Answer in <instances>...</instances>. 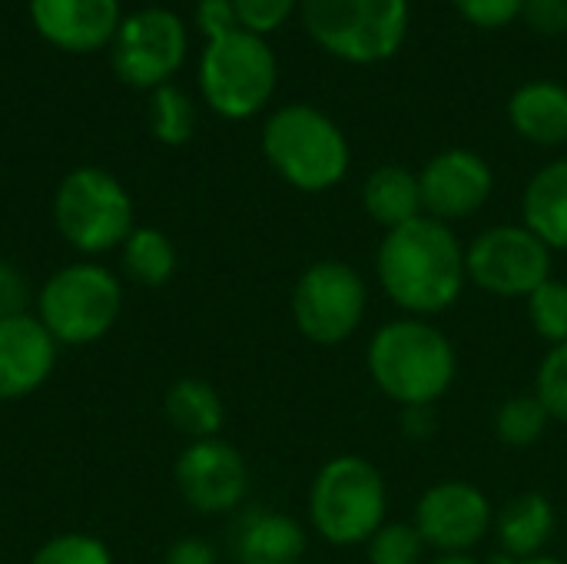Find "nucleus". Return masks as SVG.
Instances as JSON below:
<instances>
[{
  "label": "nucleus",
  "instance_id": "nucleus-32",
  "mask_svg": "<svg viewBox=\"0 0 567 564\" xmlns=\"http://www.w3.org/2000/svg\"><path fill=\"white\" fill-rule=\"evenodd\" d=\"M522 20L542 37L567 33V0H525Z\"/></svg>",
  "mask_w": 567,
  "mask_h": 564
},
{
  "label": "nucleus",
  "instance_id": "nucleus-27",
  "mask_svg": "<svg viewBox=\"0 0 567 564\" xmlns=\"http://www.w3.org/2000/svg\"><path fill=\"white\" fill-rule=\"evenodd\" d=\"M429 545L422 542L412 522H385L369 542L365 555L369 564H422Z\"/></svg>",
  "mask_w": 567,
  "mask_h": 564
},
{
  "label": "nucleus",
  "instance_id": "nucleus-29",
  "mask_svg": "<svg viewBox=\"0 0 567 564\" xmlns=\"http://www.w3.org/2000/svg\"><path fill=\"white\" fill-rule=\"evenodd\" d=\"M538 402L545 406V412L558 422H567V342L551 346L535 372V389Z\"/></svg>",
  "mask_w": 567,
  "mask_h": 564
},
{
  "label": "nucleus",
  "instance_id": "nucleus-21",
  "mask_svg": "<svg viewBox=\"0 0 567 564\" xmlns=\"http://www.w3.org/2000/svg\"><path fill=\"white\" fill-rule=\"evenodd\" d=\"M362 206H365L369 219L375 226H382L385 233L425 216L419 173H412L399 163L372 170L362 183Z\"/></svg>",
  "mask_w": 567,
  "mask_h": 564
},
{
  "label": "nucleus",
  "instance_id": "nucleus-9",
  "mask_svg": "<svg viewBox=\"0 0 567 564\" xmlns=\"http://www.w3.org/2000/svg\"><path fill=\"white\" fill-rule=\"evenodd\" d=\"M292 322L316 346H342L352 339L369 309V289L346 259H319L306 266L292 286Z\"/></svg>",
  "mask_w": 567,
  "mask_h": 564
},
{
  "label": "nucleus",
  "instance_id": "nucleus-25",
  "mask_svg": "<svg viewBox=\"0 0 567 564\" xmlns=\"http://www.w3.org/2000/svg\"><path fill=\"white\" fill-rule=\"evenodd\" d=\"M150 130L166 146H183L196 130V106L186 90L163 83L150 100Z\"/></svg>",
  "mask_w": 567,
  "mask_h": 564
},
{
  "label": "nucleus",
  "instance_id": "nucleus-2",
  "mask_svg": "<svg viewBox=\"0 0 567 564\" xmlns=\"http://www.w3.org/2000/svg\"><path fill=\"white\" fill-rule=\"evenodd\" d=\"M365 369L372 386L399 409L435 406L455 386L458 352L432 319L399 316L372 332Z\"/></svg>",
  "mask_w": 567,
  "mask_h": 564
},
{
  "label": "nucleus",
  "instance_id": "nucleus-1",
  "mask_svg": "<svg viewBox=\"0 0 567 564\" xmlns=\"http://www.w3.org/2000/svg\"><path fill=\"white\" fill-rule=\"evenodd\" d=\"M375 276L389 302L405 316L435 319L449 312L468 286L465 246L449 223L419 216L382 236Z\"/></svg>",
  "mask_w": 567,
  "mask_h": 564
},
{
  "label": "nucleus",
  "instance_id": "nucleus-18",
  "mask_svg": "<svg viewBox=\"0 0 567 564\" xmlns=\"http://www.w3.org/2000/svg\"><path fill=\"white\" fill-rule=\"evenodd\" d=\"M512 130L535 146L567 143V86L555 80H532L508 100Z\"/></svg>",
  "mask_w": 567,
  "mask_h": 564
},
{
  "label": "nucleus",
  "instance_id": "nucleus-11",
  "mask_svg": "<svg viewBox=\"0 0 567 564\" xmlns=\"http://www.w3.org/2000/svg\"><path fill=\"white\" fill-rule=\"evenodd\" d=\"M186 27L173 10L146 7L126 17L113 37V70L123 83L156 90L183 66Z\"/></svg>",
  "mask_w": 567,
  "mask_h": 564
},
{
  "label": "nucleus",
  "instance_id": "nucleus-37",
  "mask_svg": "<svg viewBox=\"0 0 567 564\" xmlns=\"http://www.w3.org/2000/svg\"><path fill=\"white\" fill-rule=\"evenodd\" d=\"M488 564H565L558 562V558H551V555H538V558H508V555H495V558H488Z\"/></svg>",
  "mask_w": 567,
  "mask_h": 564
},
{
  "label": "nucleus",
  "instance_id": "nucleus-33",
  "mask_svg": "<svg viewBox=\"0 0 567 564\" xmlns=\"http://www.w3.org/2000/svg\"><path fill=\"white\" fill-rule=\"evenodd\" d=\"M27 306H30V283H27V276L13 263L0 259V319L23 316Z\"/></svg>",
  "mask_w": 567,
  "mask_h": 564
},
{
  "label": "nucleus",
  "instance_id": "nucleus-24",
  "mask_svg": "<svg viewBox=\"0 0 567 564\" xmlns=\"http://www.w3.org/2000/svg\"><path fill=\"white\" fill-rule=\"evenodd\" d=\"M551 416L538 402L535 392H518L508 396L498 412H495V435L505 449H532L535 442L545 439Z\"/></svg>",
  "mask_w": 567,
  "mask_h": 564
},
{
  "label": "nucleus",
  "instance_id": "nucleus-10",
  "mask_svg": "<svg viewBox=\"0 0 567 564\" xmlns=\"http://www.w3.org/2000/svg\"><path fill=\"white\" fill-rule=\"evenodd\" d=\"M468 283L495 299H528L551 279V249L525 223H498L465 246Z\"/></svg>",
  "mask_w": 567,
  "mask_h": 564
},
{
  "label": "nucleus",
  "instance_id": "nucleus-30",
  "mask_svg": "<svg viewBox=\"0 0 567 564\" xmlns=\"http://www.w3.org/2000/svg\"><path fill=\"white\" fill-rule=\"evenodd\" d=\"M233 7H236L239 27L262 37V33L282 27L292 17V10L299 7V0H233Z\"/></svg>",
  "mask_w": 567,
  "mask_h": 564
},
{
  "label": "nucleus",
  "instance_id": "nucleus-8",
  "mask_svg": "<svg viewBox=\"0 0 567 564\" xmlns=\"http://www.w3.org/2000/svg\"><path fill=\"white\" fill-rule=\"evenodd\" d=\"M276 53L272 47L243 27L226 37H216L203 50L199 90L206 103L226 120L256 116L276 93Z\"/></svg>",
  "mask_w": 567,
  "mask_h": 564
},
{
  "label": "nucleus",
  "instance_id": "nucleus-14",
  "mask_svg": "<svg viewBox=\"0 0 567 564\" xmlns=\"http://www.w3.org/2000/svg\"><path fill=\"white\" fill-rule=\"evenodd\" d=\"M419 186H422V209L425 216L439 219V223H458L475 216L495 189V173L488 166V160L475 150H442L435 153L422 173H419Z\"/></svg>",
  "mask_w": 567,
  "mask_h": 564
},
{
  "label": "nucleus",
  "instance_id": "nucleus-35",
  "mask_svg": "<svg viewBox=\"0 0 567 564\" xmlns=\"http://www.w3.org/2000/svg\"><path fill=\"white\" fill-rule=\"evenodd\" d=\"M399 425L409 442H429L439 432V412H435V406H409V409H402Z\"/></svg>",
  "mask_w": 567,
  "mask_h": 564
},
{
  "label": "nucleus",
  "instance_id": "nucleus-38",
  "mask_svg": "<svg viewBox=\"0 0 567 564\" xmlns=\"http://www.w3.org/2000/svg\"><path fill=\"white\" fill-rule=\"evenodd\" d=\"M429 564H482L472 552H458V555H435Z\"/></svg>",
  "mask_w": 567,
  "mask_h": 564
},
{
  "label": "nucleus",
  "instance_id": "nucleus-5",
  "mask_svg": "<svg viewBox=\"0 0 567 564\" xmlns=\"http://www.w3.org/2000/svg\"><path fill=\"white\" fill-rule=\"evenodd\" d=\"M123 312V283L100 263L60 266L37 293V319L56 346L100 342Z\"/></svg>",
  "mask_w": 567,
  "mask_h": 564
},
{
  "label": "nucleus",
  "instance_id": "nucleus-20",
  "mask_svg": "<svg viewBox=\"0 0 567 564\" xmlns=\"http://www.w3.org/2000/svg\"><path fill=\"white\" fill-rule=\"evenodd\" d=\"M525 226L555 253H567V156L545 163L522 196Z\"/></svg>",
  "mask_w": 567,
  "mask_h": 564
},
{
  "label": "nucleus",
  "instance_id": "nucleus-6",
  "mask_svg": "<svg viewBox=\"0 0 567 564\" xmlns=\"http://www.w3.org/2000/svg\"><path fill=\"white\" fill-rule=\"evenodd\" d=\"M309 37L346 63H382L409 33V0H299Z\"/></svg>",
  "mask_w": 567,
  "mask_h": 564
},
{
  "label": "nucleus",
  "instance_id": "nucleus-23",
  "mask_svg": "<svg viewBox=\"0 0 567 564\" xmlns=\"http://www.w3.org/2000/svg\"><path fill=\"white\" fill-rule=\"evenodd\" d=\"M120 263H123V273L133 283H140L146 289H159L176 276L179 253H176L173 239L163 229L136 226L130 233V239L120 246Z\"/></svg>",
  "mask_w": 567,
  "mask_h": 564
},
{
  "label": "nucleus",
  "instance_id": "nucleus-22",
  "mask_svg": "<svg viewBox=\"0 0 567 564\" xmlns=\"http://www.w3.org/2000/svg\"><path fill=\"white\" fill-rule=\"evenodd\" d=\"M163 409H166L169 425L179 435H186L189 442L216 439L223 432V422H226L223 396L206 379H196V376L176 379L163 399Z\"/></svg>",
  "mask_w": 567,
  "mask_h": 564
},
{
  "label": "nucleus",
  "instance_id": "nucleus-17",
  "mask_svg": "<svg viewBox=\"0 0 567 564\" xmlns=\"http://www.w3.org/2000/svg\"><path fill=\"white\" fill-rule=\"evenodd\" d=\"M233 558L239 564H299L309 535L299 519L276 509H246L233 522Z\"/></svg>",
  "mask_w": 567,
  "mask_h": 564
},
{
  "label": "nucleus",
  "instance_id": "nucleus-31",
  "mask_svg": "<svg viewBox=\"0 0 567 564\" xmlns=\"http://www.w3.org/2000/svg\"><path fill=\"white\" fill-rule=\"evenodd\" d=\"M452 3L468 23H475L482 30H498L522 17L525 0H452Z\"/></svg>",
  "mask_w": 567,
  "mask_h": 564
},
{
  "label": "nucleus",
  "instance_id": "nucleus-15",
  "mask_svg": "<svg viewBox=\"0 0 567 564\" xmlns=\"http://www.w3.org/2000/svg\"><path fill=\"white\" fill-rule=\"evenodd\" d=\"M56 349L33 312L0 319V402H20L43 389L56 369Z\"/></svg>",
  "mask_w": 567,
  "mask_h": 564
},
{
  "label": "nucleus",
  "instance_id": "nucleus-28",
  "mask_svg": "<svg viewBox=\"0 0 567 564\" xmlns=\"http://www.w3.org/2000/svg\"><path fill=\"white\" fill-rule=\"evenodd\" d=\"M30 564H113L110 548L86 532H63L43 542Z\"/></svg>",
  "mask_w": 567,
  "mask_h": 564
},
{
  "label": "nucleus",
  "instance_id": "nucleus-7",
  "mask_svg": "<svg viewBox=\"0 0 567 564\" xmlns=\"http://www.w3.org/2000/svg\"><path fill=\"white\" fill-rule=\"evenodd\" d=\"M53 223L83 256L120 249L136 229L126 186L100 166H80L63 176L53 196Z\"/></svg>",
  "mask_w": 567,
  "mask_h": 564
},
{
  "label": "nucleus",
  "instance_id": "nucleus-36",
  "mask_svg": "<svg viewBox=\"0 0 567 564\" xmlns=\"http://www.w3.org/2000/svg\"><path fill=\"white\" fill-rule=\"evenodd\" d=\"M163 564H216V548L206 539H176Z\"/></svg>",
  "mask_w": 567,
  "mask_h": 564
},
{
  "label": "nucleus",
  "instance_id": "nucleus-16",
  "mask_svg": "<svg viewBox=\"0 0 567 564\" xmlns=\"http://www.w3.org/2000/svg\"><path fill=\"white\" fill-rule=\"evenodd\" d=\"M43 40L70 53H90L120 30V0H30Z\"/></svg>",
  "mask_w": 567,
  "mask_h": 564
},
{
  "label": "nucleus",
  "instance_id": "nucleus-4",
  "mask_svg": "<svg viewBox=\"0 0 567 564\" xmlns=\"http://www.w3.org/2000/svg\"><path fill=\"white\" fill-rule=\"evenodd\" d=\"M262 153L269 166L302 193L336 189L349 176L352 150L339 123L306 103L279 106L262 126Z\"/></svg>",
  "mask_w": 567,
  "mask_h": 564
},
{
  "label": "nucleus",
  "instance_id": "nucleus-13",
  "mask_svg": "<svg viewBox=\"0 0 567 564\" xmlns=\"http://www.w3.org/2000/svg\"><path fill=\"white\" fill-rule=\"evenodd\" d=\"M183 502L199 515H233L249 499V465L226 439L189 442L173 469Z\"/></svg>",
  "mask_w": 567,
  "mask_h": 564
},
{
  "label": "nucleus",
  "instance_id": "nucleus-19",
  "mask_svg": "<svg viewBox=\"0 0 567 564\" xmlns=\"http://www.w3.org/2000/svg\"><path fill=\"white\" fill-rule=\"evenodd\" d=\"M558 529L555 505L542 492H525L508 499L495 512V539L498 552L508 558H538L551 545Z\"/></svg>",
  "mask_w": 567,
  "mask_h": 564
},
{
  "label": "nucleus",
  "instance_id": "nucleus-26",
  "mask_svg": "<svg viewBox=\"0 0 567 564\" xmlns=\"http://www.w3.org/2000/svg\"><path fill=\"white\" fill-rule=\"evenodd\" d=\"M528 322H532V332L538 339H545L548 346H561L567 342V283L561 279H548L542 283L528 299Z\"/></svg>",
  "mask_w": 567,
  "mask_h": 564
},
{
  "label": "nucleus",
  "instance_id": "nucleus-3",
  "mask_svg": "<svg viewBox=\"0 0 567 564\" xmlns=\"http://www.w3.org/2000/svg\"><path fill=\"white\" fill-rule=\"evenodd\" d=\"M389 515L385 475L365 455L329 459L309 485V525L332 548L365 545Z\"/></svg>",
  "mask_w": 567,
  "mask_h": 564
},
{
  "label": "nucleus",
  "instance_id": "nucleus-34",
  "mask_svg": "<svg viewBox=\"0 0 567 564\" xmlns=\"http://www.w3.org/2000/svg\"><path fill=\"white\" fill-rule=\"evenodd\" d=\"M196 23H199L206 40L226 37V33H233L239 27L233 0H199L196 3Z\"/></svg>",
  "mask_w": 567,
  "mask_h": 564
},
{
  "label": "nucleus",
  "instance_id": "nucleus-12",
  "mask_svg": "<svg viewBox=\"0 0 567 564\" xmlns=\"http://www.w3.org/2000/svg\"><path fill=\"white\" fill-rule=\"evenodd\" d=\"M412 525L435 555L472 552L495 529V509L488 495L462 479L435 482L422 492Z\"/></svg>",
  "mask_w": 567,
  "mask_h": 564
}]
</instances>
